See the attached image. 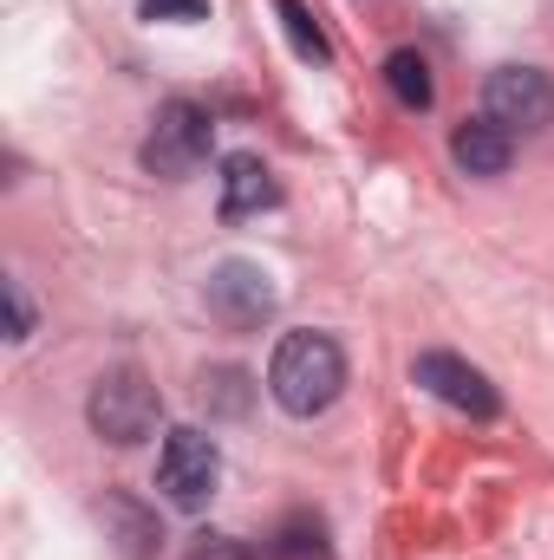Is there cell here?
<instances>
[{
	"label": "cell",
	"instance_id": "1",
	"mask_svg": "<svg viewBox=\"0 0 554 560\" xmlns=\"http://www.w3.org/2000/svg\"><path fill=\"white\" fill-rule=\"evenodd\" d=\"M268 392L287 418H320L346 392V352L333 332H287L268 359Z\"/></svg>",
	"mask_w": 554,
	"mask_h": 560
},
{
	"label": "cell",
	"instance_id": "2",
	"mask_svg": "<svg viewBox=\"0 0 554 560\" xmlns=\"http://www.w3.org/2000/svg\"><path fill=\"white\" fill-rule=\"evenodd\" d=\"M209 150H216V118H209L196 98H170V105L150 118V138H143L138 163L150 176L183 183V176H196V170L209 163Z\"/></svg>",
	"mask_w": 554,
	"mask_h": 560
},
{
	"label": "cell",
	"instance_id": "3",
	"mask_svg": "<svg viewBox=\"0 0 554 560\" xmlns=\"http://www.w3.org/2000/svg\"><path fill=\"white\" fill-rule=\"evenodd\" d=\"M85 418H92V430H99L105 443L131 450V443H143V436L157 430V418H163V398H157V385L143 378L138 365H112V372L92 385Z\"/></svg>",
	"mask_w": 554,
	"mask_h": 560
},
{
	"label": "cell",
	"instance_id": "4",
	"mask_svg": "<svg viewBox=\"0 0 554 560\" xmlns=\"http://www.w3.org/2000/svg\"><path fill=\"white\" fill-rule=\"evenodd\" d=\"M216 482H222V450H216V436H203V430H170L163 436V456H157V489H163V502L170 509H183V515H196L209 495H216Z\"/></svg>",
	"mask_w": 554,
	"mask_h": 560
},
{
	"label": "cell",
	"instance_id": "5",
	"mask_svg": "<svg viewBox=\"0 0 554 560\" xmlns=\"http://www.w3.org/2000/svg\"><path fill=\"white\" fill-rule=\"evenodd\" d=\"M483 118L503 125L509 138H529V131H549L554 118V79L542 66H496L483 79Z\"/></svg>",
	"mask_w": 554,
	"mask_h": 560
},
{
	"label": "cell",
	"instance_id": "6",
	"mask_svg": "<svg viewBox=\"0 0 554 560\" xmlns=\"http://www.w3.org/2000/svg\"><path fill=\"white\" fill-rule=\"evenodd\" d=\"M203 306H209V319L216 326H229V332H255V326H268L280 306L275 293V275L262 268V261H222L216 275H209V287H203Z\"/></svg>",
	"mask_w": 554,
	"mask_h": 560
},
{
	"label": "cell",
	"instance_id": "7",
	"mask_svg": "<svg viewBox=\"0 0 554 560\" xmlns=\"http://www.w3.org/2000/svg\"><path fill=\"white\" fill-rule=\"evenodd\" d=\"M412 378L430 392V398H443L450 411H463V418H496L503 411V398H496V385L476 372V365H463L457 352H417L412 359Z\"/></svg>",
	"mask_w": 554,
	"mask_h": 560
},
{
	"label": "cell",
	"instance_id": "8",
	"mask_svg": "<svg viewBox=\"0 0 554 560\" xmlns=\"http://www.w3.org/2000/svg\"><path fill=\"white\" fill-rule=\"evenodd\" d=\"M280 202V183L275 170L255 156V150H235L222 156V222H242V215H262Z\"/></svg>",
	"mask_w": 554,
	"mask_h": 560
},
{
	"label": "cell",
	"instance_id": "9",
	"mask_svg": "<svg viewBox=\"0 0 554 560\" xmlns=\"http://www.w3.org/2000/svg\"><path fill=\"white\" fill-rule=\"evenodd\" d=\"M450 156H457L463 176H503L516 163V138L503 125H489V118H470V125L450 131Z\"/></svg>",
	"mask_w": 554,
	"mask_h": 560
},
{
	"label": "cell",
	"instance_id": "10",
	"mask_svg": "<svg viewBox=\"0 0 554 560\" xmlns=\"http://www.w3.org/2000/svg\"><path fill=\"white\" fill-rule=\"evenodd\" d=\"M99 515L118 528V548H125L131 560H150L157 548H163V528H157V515H143L131 495H105V502H99Z\"/></svg>",
	"mask_w": 554,
	"mask_h": 560
},
{
	"label": "cell",
	"instance_id": "11",
	"mask_svg": "<svg viewBox=\"0 0 554 560\" xmlns=\"http://www.w3.org/2000/svg\"><path fill=\"white\" fill-rule=\"evenodd\" d=\"M196 398H203L216 418H249V405H255V378H249L242 365H209V372L196 378Z\"/></svg>",
	"mask_w": 554,
	"mask_h": 560
},
{
	"label": "cell",
	"instance_id": "12",
	"mask_svg": "<svg viewBox=\"0 0 554 560\" xmlns=\"http://www.w3.org/2000/svg\"><path fill=\"white\" fill-rule=\"evenodd\" d=\"M385 85H392V98H399L405 112H430V98H437L430 66H424V52H412V46H399V52L385 59Z\"/></svg>",
	"mask_w": 554,
	"mask_h": 560
},
{
	"label": "cell",
	"instance_id": "13",
	"mask_svg": "<svg viewBox=\"0 0 554 560\" xmlns=\"http://www.w3.org/2000/svg\"><path fill=\"white\" fill-rule=\"evenodd\" d=\"M275 20L280 33H287V46L300 52V59H313V66H326L333 59V46H326V33H320V20L300 7V0H275Z\"/></svg>",
	"mask_w": 554,
	"mask_h": 560
},
{
	"label": "cell",
	"instance_id": "14",
	"mask_svg": "<svg viewBox=\"0 0 554 560\" xmlns=\"http://www.w3.org/2000/svg\"><path fill=\"white\" fill-rule=\"evenodd\" d=\"M262 560H326V528L300 515V522H287L280 535L262 541Z\"/></svg>",
	"mask_w": 554,
	"mask_h": 560
},
{
	"label": "cell",
	"instance_id": "15",
	"mask_svg": "<svg viewBox=\"0 0 554 560\" xmlns=\"http://www.w3.org/2000/svg\"><path fill=\"white\" fill-rule=\"evenodd\" d=\"M143 20H209V0H138Z\"/></svg>",
	"mask_w": 554,
	"mask_h": 560
},
{
	"label": "cell",
	"instance_id": "16",
	"mask_svg": "<svg viewBox=\"0 0 554 560\" xmlns=\"http://www.w3.org/2000/svg\"><path fill=\"white\" fill-rule=\"evenodd\" d=\"M33 332V306L20 293V280H7V339H26Z\"/></svg>",
	"mask_w": 554,
	"mask_h": 560
}]
</instances>
